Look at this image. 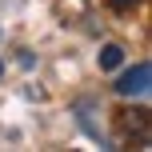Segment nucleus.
<instances>
[{
	"label": "nucleus",
	"mask_w": 152,
	"mask_h": 152,
	"mask_svg": "<svg viewBox=\"0 0 152 152\" xmlns=\"http://www.w3.org/2000/svg\"><path fill=\"white\" fill-rule=\"evenodd\" d=\"M148 84H152V64L148 60H136L132 68H124L120 76H116L112 92L124 96V100H132V96H148Z\"/></svg>",
	"instance_id": "1"
},
{
	"label": "nucleus",
	"mask_w": 152,
	"mask_h": 152,
	"mask_svg": "<svg viewBox=\"0 0 152 152\" xmlns=\"http://www.w3.org/2000/svg\"><path fill=\"white\" fill-rule=\"evenodd\" d=\"M96 60H100V68H104V72H116V68L124 64V48H120V44H104Z\"/></svg>",
	"instance_id": "2"
},
{
	"label": "nucleus",
	"mask_w": 152,
	"mask_h": 152,
	"mask_svg": "<svg viewBox=\"0 0 152 152\" xmlns=\"http://www.w3.org/2000/svg\"><path fill=\"white\" fill-rule=\"evenodd\" d=\"M136 4H140V0H108V8H112V12H132Z\"/></svg>",
	"instance_id": "3"
},
{
	"label": "nucleus",
	"mask_w": 152,
	"mask_h": 152,
	"mask_svg": "<svg viewBox=\"0 0 152 152\" xmlns=\"http://www.w3.org/2000/svg\"><path fill=\"white\" fill-rule=\"evenodd\" d=\"M0 76H4V60H0Z\"/></svg>",
	"instance_id": "4"
}]
</instances>
